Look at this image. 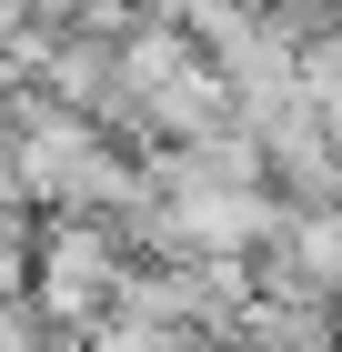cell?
<instances>
[{
    "label": "cell",
    "instance_id": "obj_3",
    "mask_svg": "<svg viewBox=\"0 0 342 352\" xmlns=\"http://www.w3.org/2000/svg\"><path fill=\"white\" fill-rule=\"evenodd\" d=\"M81 352H222L202 322H182V312H141V302H111L101 322L81 332Z\"/></svg>",
    "mask_w": 342,
    "mask_h": 352
},
{
    "label": "cell",
    "instance_id": "obj_4",
    "mask_svg": "<svg viewBox=\"0 0 342 352\" xmlns=\"http://www.w3.org/2000/svg\"><path fill=\"white\" fill-rule=\"evenodd\" d=\"M30 232L41 212H0V292H30Z\"/></svg>",
    "mask_w": 342,
    "mask_h": 352
},
{
    "label": "cell",
    "instance_id": "obj_7",
    "mask_svg": "<svg viewBox=\"0 0 342 352\" xmlns=\"http://www.w3.org/2000/svg\"><path fill=\"white\" fill-rule=\"evenodd\" d=\"M21 21H30L21 0H0V51H10V41H21Z\"/></svg>",
    "mask_w": 342,
    "mask_h": 352
},
{
    "label": "cell",
    "instance_id": "obj_1",
    "mask_svg": "<svg viewBox=\"0 0 342 352\" xmlns=\"http://www.w3.org/2000/svg\"><path fill=\"white\" fill-rule=\"evenodd\" d=\"M121 282H131V242L111 232V221L91 212H41V232H30V302H41V322L51 332H91L121 302Z\"/></svg>",
    "mask_w": 342,
    "mask_h": 352
},
{
    "label": "cell",
    "instance_id": "obj_5",
    "mask_svg": "<svg viewBox=\"0 0 342 352\" xmlns=\"http://www.w3.org/2000/svg\"><path fill=\"white\" fill-rule=\"evenodd\" d=\"M0 212H30V191H21V162H10V141H0Z\"/></svg>",
    "mask_w": 342,
    "mask_h": 352
},
{
    "label": "cell",
    "instance_id": "obj_6",
    "mask_svg": "<svg viewBox=\"0 0 342 352\" xmlns=\"http://www.w3.org/2000/svg\"><path fill=\"white\" fill-rule=\"evenodd\" d=\"M30 21H81V0H21Z\"/></svg>",
    "mask_w": 342,
    "mask_h": 352
},
{
    "label": "cell",
    "instance_id": "obj_2",
    "mask_svg": "<svg viewBox=\"0 0 342 352\" xmlns=\"http://www.w3.org/2000/svg\"><path fill=\"white\" fill-rule=\"evenodd\" d=\"M252 292L332 302L342 292V212H282V232L252 252Z\"/></svg>",
    "mask_w": 342,
    "mask_h": 352
},
{
    "label": "cell",
    "instance_id": "obj_8",
    "mask_svg": "<svg viewBox=\"0 0 342 352\" xmlns=\"http://www.w3.org/2000/svg\"><path fill=\"white\" fill-rule=\"evenodd\" d=\"M332 322H342V292H332Z\"/></svg>",
    "mask_w": 342,
    "mask_h": 352
}]
</instances>
